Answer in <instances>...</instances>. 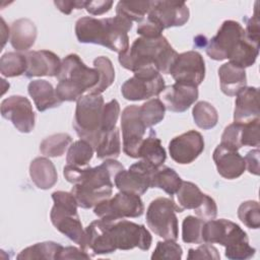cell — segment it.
Listing matches in <instances>:
<instances>
[{
    "mask_svg": "<svg viewBox=\"0 0 260 260\" xmlns=\"http://www.w3.org/2000/svg\"><path fill=\"white\" fill-rule=\"evenodd\" d=\"M151 242V235L143 224L126 219L105 220L100 218L86 226L80 248L94 256L134 248L147 251Z\"/></svg>",
    "mask_w": 260,
    "mask_h": 260,
    "instance_id": "cell-1",
    "label": "cell"
},
{
    "mask_svg": "<svg viewBox=\"0 0 260 260\" xmlns=\"http://www.w3.org/2000/svg\"><path fill=\"white\" fill-rule=\"evenodd\" d=\"M122 170L124 167L121 162L109 158L94 168L82 169L66 165L63 169V176L73 185L70 192L75 197L78 206L88 209L111 197L114 187L113 179Z\"/></svg>",
    "mask_w": 260,
    "mask_h": 260,
    "instance_id": "cell-2",
    "label": "cell"
},
{
    "mask_svg": "<svg viewBox=\"0 0 260 260\" xmlns=\"http://www.w3.org/2000/svg\"><path fill=\"white\" fill-rule=\"evenodd\" d=\"M206 54L215 61L230 62L246 68L252 66L259 54V46L248 41L244 27L235 20H224L217 34L207 42Z\"/></svg>",
    "mask_w": 260,
    "mask_h": 260,
    "instance_id": "cell-3",
    "label": "cell"
},
{
    "mask_svg": "<svg viewBox=\"0 0 260 260\" xmlns=\"http://www.w3.org/2000/svg\"><path fill=\"white\" fill-rule=\"evenodd\" d=\"M131 28L132 21L120 15L106 18L84 16L76 21L75 35L79 43L101 45L120 55L129 49L128 31Z\"/></svg>",
    "mask_w": 260,
    "mask_h": 260,
    "instance_id": "cell-4",
    "label": "cell"
},
{
    "mask_svg": "<svg viewBox=\"0 0 260 260\" xmlns=\"http://www.w3.org/2000/svg\"><path fill=\"white\" fill-rule=\"evenodd\" d=\"M178 55L164 36L158 38L140 37L134 40L125 53L119 55L118 60L122 67L133 73L154 69L160 74H169Z\"/></svg>",
    "mask_w": 260,
    "mask_h": 260,
    "instance_id": "cell-5",
    "label": "cell"
},
{
    "mask_svg": "<svg viewBox=\"0 0 260 260\" xmlns=\"http://www.w3.org/2000/svg\"><path fill=\"white\" fill-rule=\"evenodd\" d=\"M56 93L62 102H77L85 91L91 90L100 80L95 68L87 67L77 54L67 55L61 62Z\"/></svg>",
    "mask_w": 260,
    "mask_h": 260,
    "instance_id": "cell-6",
    "label": "cell"
},
{
    "mask_svg": "<svg viewBox=\"0 0 260 260\" xmlns=\"http://www.w3.org/2000/svg\"><path fill=\"white\" fill-rule=\"evenodd\" d=\"M202 240L203 243L223 246L224 255L231 260H247L256 253V249L249 244L246 232L236 222L224 218L204 221Z\"/></svg>",
    "mask_w": 260,
    "mask_h": 260,
    "instance_id": "cell-7",
    "label": "cell"
},
{
    "mask_svg": "<svg viewBox=\"0 0 260 260\" xmlns=\"http://www.w3.org/2000/svg\"><path fill=\"white\" fill-rule=\"evenodd\" d=\"M104 98L102 94L82 95L76 103L73 128L76 134L96 148L102 138V121L104 112Z\"/></svg>",
    "mask_w": 260,
    "mask_h": 260,
    "instance_id": "cell-8",
    "label": "cell"
},
{
    "mask_svg": "<svg viewBox=\"0 0 260 260\" xmlns=\"http://www.w3.org/2000/svg\"><path fill=\"white\" fill-rule=\"evenodd\" d=\"M54 205L50 212L53 225L69 240L82 245L85 230L77 213V201L71 192L55 191L52 193Z\"/></svg>",
    "mask_w": 260,
    "mask_h": 260,
    "instance_id": "cell-9",
    "label": "cell"
},
{
    "mask_svg": "<svg viewBox=\"0 0 260 260\" xmlns=\"http://www.w3.org/2000/svg\"><path fill=\"white\" fill-rule=\"evenodd\" d=\"M176 212H182L173 199L158 197L146 210V223L150 231L165 240L177 241L179 236Z\"/></svg>",
    "mask_w": 260,
    "mask_h": 260,
    "instance_id": "cell-10",
    "label": "cell"
},
{
    "mask_svg": "<svg viewBox=\"0 0 260 260\" xmlns=\"http://www.w3.org/2000/svg\"><path fill=\"white\" fill-rule=\"evenodd\" d=\"M144 205L140 196L120 191L113 198L106 199L94 206L93 212L105 220H118L126 217H139L143 214Z\"/></svg>",
    "mask_w": 260,
    "mask_h": 260,
    "instance_id": "cell-11",
    "label": "cell"
},
{
    "mask_svg": "<svg viewBox=\"0 0 260 260\" xmlns=\"http://www.w3.org/2000/svg\"><path fill=\"white\" fill-rule=\"evenodd\" d=\"M166 84L161 74L154 69L140 70L121 86V93L128 101H143L161 93Z\"/></svg>",
    "mask_w": 260,
    "mask_h": 260,
    "instance_id": "cell-12",
    "label": "cell"
},
{
    "mask_svg": "<svg viewBox=\"0 0 260 260\" xmlns=\"http://www.w3.org/2000/svg\"><path fill=\"white\" fill-rule=\"evenodd\" d=\"M158 168L145 160H139L129 167L128 170L120 171L114 179L115 186L119 191L143 195L151 188L154 174Z\"/></svg>",
    "mask_w": 260,
    "mask_h": 260,
    "instance_id": "cell-13",
    "label": "cell"
},
{
    "mask_svg": "<svg viewBox=\"0 0 260 260\" xmlns=\"http://www.w3.org/2000/svg\"><path fill=\"white\" fill-rule=\"evenodd\" d=\"M121 128L124 153L129 157L138 158V150L147 129L140 118L138 106L130 105L123 110Z\"/></svg>",
    "mask_w": 260,
    "mask_h": 260,
    "instance_id": "cell-14",
    "label": "cell"
},
{
    "mask_svg": "<svg viewBox=\"0 0 260 260\" xmlns=\"http://www.w3.org/2000/svg\"><path fill=\"white\" fill-rule=\"evenodd\" d=\"M169 74L176 82L188 83L198 87L205 77L204 59L196 51L181 53L173 62Z\"/></svg>",
    "mask_w": 260,
    "mask_h": 260,
    "instance_id": "cell-15",
    "label": "cell"
},
{
    "mask_svg": "<svg viewBox=\"0 0 260 260\" xmlns=\"http://www.w3.org/2000/svg\"><path fill=\"white\" fill-rule=\"evenodd\" d=\"M190 11L185 2L151 1L146 18L162 30L169 27L182 26L188 20Z\"/></svg>",
    "mask_w": 260,
    "mask_h": 260,
    "instance_id": "cell-16",
    "label": "cell"
},
{
    "mask_svg": "<svg viewBox=\"0 0 260 260\" xmlns=\"http://www.w3.org/2000/svg\"><path fill=\"white\" fill-rule=\"evenodd\" d=\"M1 115L9 120L21 133H29L35 128L36 115L29 100L22 95H11L1 103Z\"/></svg>",
    "mask_w": 260,
    "mask_h": 260,
    "instance_id": "cell-17",
    "label": "cell"
},
{
    "mask_svg": "<svg viewBox=\"0 0 260 260\" xmlns=\"http://www.w3.org/2000/svg\"><path fill=\"white\" fill-rule=\"evenodd\" d=\"M203 150V136L195 130H189L176 136L169 143V151L172 159L180 165L193 162Z\"/></svg>",
    "mask_w": 260,
    "mask_h": 260,
    "instance_id": "cell-18",
    "label": "cell"
},
{
    "mask_svg": "<svg viewBox=\"0 0 260 260\" xmlns=\"http://www.w3.org/2000/svg\"><path fill=\"white\" fill-rule=\"evenodd\" d=\"M166 110L175 113H183L188 110L198 99V88L195 85L175 82L166 86L160 93Z\"/></svg>",
    "mask_w": 260,
    "mask_h": 260,
    "instance_id": "cell-19",
    "label": "cell"
},
{
    "mask_svg": "<svg viewBox=\"0 0 260 260\" xmlns=\"http://www.w3.org/2000/svg\"><path fill=\"white\" fill-rule=\"evenodd\" d=\"M26 57V78L38 76H57L61 67L60 58L49 50L27 51L24 53Z\"/></svg>",
    "mask_w": 260,
    "mask_h": 260,
    "instance_id": "cell-20",
    "label": "cell"
},
{
    "mask_svg": "<svg viewBox=\"0 0 260 260\" xmlns=\"http://www.w3.org/2000/svg\"><path fill=\"white\" fill-rule=\"evenodd\" d=\"M212 158L216 166L217 173L224 179H237L241 177L246 170L245 159L238 150L226 147L221 143L214 149Z\"/></svg>",
    "mask_w": 260,
    "mask_h": 260,
    "instance_id": "cell-21",
    "label": "cell"
},
{
    "mask_svg": "<svg viewBox=\"0 0 260 260\" xmlns=\"http://www.w3.org/2000/svg\"><path fill=\"white\" fill-rule=\"evenodd\" d=\"M259 117V90L255 86H246L237 94L234 122L248 123L260 119Z\"/></svg>",
    "mask_w": 260,
    "mask_h": 260,
    "instance_id": "cell-22",
    "label": "cell"
},
{
    "mask_svg": "<svg viewBox=\"0 0 260 260\" xmlns=\"http://www.w3.org/2000/svg\"><path fill=\"white\" fill-rule=\"evenodd\" d=\"M218 77L221 91L229 96L237 95L239 91L247 86L245 68L230 61L218 68Z\"/></svg>",
    "mask_w": 260,
    "mask_h": 260,
    "instance_id": "cell-23",
    "label": "cell"
},
{
    "mask_svg": "<svg viewBox=\"0 0 260 260\" xmlns=\"http://www.w3.org/2000/svg\"><path fill=\"white\" fill-rule=\"evenodd\" d=\"M27 91L32 98L39 112H45L49 109L57 108L63 103L58 98L53 85L45 79H36L30 81L27 85Z\"/></svg>",
    "mask_w": 260,
    "mask_h": 260,
    "instance_id": "cell-24",
    "label": "cell"
},
{
    "mask_svg": "<svg viewBox=\"0 0 260 260\" xmlns=\"http://www.w3.org/2000/svg\"><path fill=\"white\" fill-rule=\"evenodd\" d=\"M37 39V26L28 18H19L10 27V44L17 52L30 49Z\"/></svg>",
    "mask_w": 260,
    "mask_h": 260,
    "instance_id": "cell-25",
    "label": "cell"
},
{
    "mask_svg": "<svg viewBox=\"0 0 260 260\" xmlns=\"http://www.w3.org/2000/svg\"><path fill=\"white\" fill-rule=\"evenodd\" d=\"M29 176L32 183L41 190L52 188L58 181V174L54 164L44 156H39L31 160Z\"/></svg>",
    "mask_w": 260,
    "mask_h": 260,
    "instance_id": "cell-26",
    "label": "cell"
},
{
    "mask_svg": "<svg viewBox=\"0 0 260 260\" xmlns=\"http://www.w3.org/2000/svg\"><path fill=\"white\" fill-rule=\"evenodd\" d=\"M138 157L145 160L155 168H160L167 158V153L161 145L160 139L156 136V133L152 128L149 129L148 136L143 139L139 150Z\"/></svg>",
    "mask_w": 260,
    "mask_h": 260,
    "instance_id": "cell-27",
    "label": "cell"
},
{
    "mask_svg": "<svg viewBox=\"0 0 260 260\" xmlns=\"http://www.w3.org/2000/svg\"><path fill=\"white\" fill-rule=\"evenodd\" d=\"M63 248L62 245L56 242L47 241L42 243H37L23 249L18 255L17 259H46V260H57L59 253Z\"/></svg>",
    "mask_w": 260,
    "mask_h": 260,
    "instance_id": "cell-28",
    "label": "cell"
},
{
    "mask_svg": "<svg viewBox=\"0 0 260 260\" xmlns=\"http://www.w3.org/2000/svg\"><path fill=\"white\" fill-rule=\"evenodd\" d=\"M176 194L178 199L177 205L180 207L182 212L185 209H197L203 202L206 195L201 192L196 184L188 181L182 182L181 187Z\"/></svg>",
    "mask_w": 260,
    "mask_h": 260,
    "instance_id": "cell-29",
    "label": "cell"
},
{
    "mask_svg": "<svg viewBox=\"0 0 260 260\" xmlns=\"http://www.w3.org/2000/svg\"><path fill=\"white\" fill-rule=\"evenodd\" d=\"M182 182L181 177L174 169L161 166L154 174L151 188H159L173 197L180 189Z\"/></svg>",
    "mask_w": 260,
    "mask_h": 260,
    "instance_id": "cell-30",
    "label": "cell"
},
{
    "mask_svg": "<svg viewBox=\"0 0 260 260\" xmlns=\"http://www.w3.org/2000/svg\"><path fill=\"white\" fill-rule=\"evenodd\" d=\"M26 67V57L19 52H7L0 59V73L5 77L24 75Z\"/></svg>",
    "mask_w": 260,
    "mask_h": 260,
    "instance_id": "cell-31",
    "label": "cell"
},
{
    "mask_svg": "<svg viewBox=\"0 0 260 260\" xmlns=\"http://www.w3.org/2000/svg\"><path fill=\"white\" fill-rule=\"evenodd\" d=\"M93 68H95L100 73V80L98 84L89 90L90 94H102L115 79V69L112 61L105 56L96 57L93 60Z\"/></svg>",
    "mask_w": 260,
    "mask_h": 260,
    "instance_id": "cell-32",
    "label": "cell"
},
{
    "mask_svg": "<svg viewBox=\"0 0 260 260\" xmlns=\"http://www.w3.org/2000/svg\"><path fill=\"white\" fill-rule=\"evenodd\" d=\"M192 116L195 124L203 130H209L215 127L218 122L217 110L214 106L205 101L195 104L192 110Z\"/></svg>",
    "mask_w": 260,
    "mask_h": 260,
    "instance_id": "cell-33",
    "label": "cell"
},
{
    "mask_svg": "<svg viewBox=\"0 0 260 260\" xmlns=\"http://www.w3.org/2000/svg\"><path fill=\"white\" fill-rule=\"evenodd\" d=\"M93 152L94 149L89 142L83 139L76 140L68 147L66 162L74 167H85L92 158Z\"/></svg>",
    "mask_w": 260,
    "mask_h": 260,
    "instance_id": "cell-34",
    "label": "cell"
},
{
    "mask_svg": "<svg viewBox=\"0 0 260 260\" xmlns=\"http://www.w3.org/2000/svg\"><path fill=\"white\" fill-rule=\"evenodd\" d=\"M151 1H119L116 15L123 16L130 21L142 22L150 8Z\"/></svg>",
    "mask_w": 260,
    "mask_h": 260,
    "instance_id": "cell-35",
    "label": "cell"
},
{
    "mask_svg": "<svg viewBox=\"0 0 260 260\" xmlns=\"http://www.w3.org/2000/svg\"><path fill=\"white\" fill-rule=\"evenodd\" d=\"M72 142V138L67 133H56L45 138L40 144L42 154L49 157H57L64 154Z\"/></svg>",
    "mask_w": 260,
    "mask_h": 260,
    "instance_id": "cell-36",
    "label": "cell"
},
{
    "mask_svg": "<svg viewBox=\"0 0 260 260\" xmlns=\"http://www.w3.org/2000/svg\"><path fill=\"white\" fill-rule=\"evenodd\" d=\"M94 150L96 153V157L100 159H116L121 152V140L119 129L115 128L113 131L103 136Z\"/></svg>",
    "mask_w": 260,
    "mask_h": 260,
    "instance_id": "cell-37",
    "label": "cell"
},
{
    "mask_svg": "<svg viewBox=\"0 0 260 260\" xmlns=\"http://www.w3.org/2000/svg\"><path fill=\"white\" fill-rule=\"evenodd\" d=\"M166 107L158 99H151L139 107V115L147 128L158 124L165 118Z\"/></svg>",
    "mask_w": 260,
    "mask_h": 260,
    "instance_id": "cell-38",
    "label": "cell"
},
{
    "mask_svg": "<svg viewBox=\"0 0 260 260\" xmlns=\"http://www.w3.org/2000/svg\"><path fill=\"white\" fill-rule=\"evenodd\" d=\"M204 220L198 216L188 215L182 223V240L186 244H202V228Z\"/></svg>",
    "mask_w": 260,
    "mask_h": 260,
    "instance_id": "cell-39",
    "label": "cell"
},
{
    "mask_svg": "<svg viewBox=\"0 0 260 260\" xmlns=\"http://www.w3.org/2000/svg\"><path fill=\"white\" fill-rule=\"evenodd\" d=\"M239 219L249 229L257 230L260 226V207L255 200H247L238 208Z\"/></svg>",
    "mask_w": 260,
    "mask_h": 260,
    "instance_id": "cell-40",
    "label": "cell"
},
{
    "mask_svg": "<svg viewBox=\"0 0 260 260\" xmlns=\"http://www.w3.org/2000/svg\"><path fill=\"white\" fill-rule=\"evenodd\" d=\"M183 255L182 247L173 240H166L165 242H157L156 247L151 255L152 260H180Z\"/></svg>",
    "mask_w": 260,
    "mask_h": 260,
    "instance_id": "cell-41",
    "label": "cell"
},
{
    "mask_svg": "<svg viewBox=\"0 0 260 260\" xmlns=\"http://www.w3.org/2000/svg\"><path fill=\"white\" fill-rule=\"evenodd\" d=\"M120 114V105L117 100H112L105 104L102 121V138L106 134L113 131L116 127ZM101 138V139H102Z\"/></svg>",
    "mask_w": 260,
    "mask_h": 260,
    "instance_id": "cell-42",
    "label": "cell"
},
{
    "mask_svg": "<svg viewBox=\"0 0 260 260\" xmlns=\"http://www.w3.org/2000/svg\"><path fill=\"white\" fill-rule=\"evenodd\" d=\"M259 122L260 119L241 123V145L242 146H256L260 144L259 136Z\"/></svg>",
    "mask_w": 260,
    "mask_h": 260,
    "instance_id": "cell-43",
    "label": "cell"
},
{
    "mask_svg": "<svg viewBox=\"0 0 260 260\" xmlns=\"http://www.w3.org/2000/svg\"><path fill=\"white\" fill-rule=\"evenodd\" d=\"M241 123L234 122L226 126L221 135V144L234 150H239L241 145Z\"/></svg>",
    "mask_w": 260,
    "mask_h": 260,
    "instance_id": "cell-44",
    "label": "cell"
},
{
    "mask_svg": "<svg viewBox=\"0 0 260 260\" xmlns=\"http://www.w3.org/2000/svg\"><path fill=\"white\" fill-rule=\"evenodd\" d=\"M187 259L188 260H192V259L219 260L220 255L214 246H212L211 244L202 243V245H200L197 249H189Z\"/></svg>",
    "mask_w": 260,
    "mask_h": 260,
    "instance_id": "cell-45",
    "label": "cell"
},
{
    "mask_svg": "<svg viewBox=\"0 0 260 260\" xmlns=\"http://www.w3.org/2000/svg\"><path fill=\"white\" fill-rule=\"evenodd\" d=\"M194 211L199 218L206 221V220H210V219H213L216 217L217 206H216L215 201L209 195L206 194L201 205Z\"/></svg>",
    "mask_w": 260,
    "mask_h": 260,
    "instance_id": "cell-46",
    "label": "cell"
},
{
    "mask_svg": "<svg viewBox=\"0 0 260 260\" xmlns=\"http://www.w3.org/2000/svg\"><path fill=\"white\" fill-rule=\"evenodd\" d=\"M257 5H258V2H256V5H255L254 15L247 20L246 28L244 30H245V36L248 39V41L256 46H259L260 28H259V17H258V12H257Z\"/></svg>",
    "mask_w": 260,
    "mask_h": 260,
    "instance_id": "cell-47",
    "label": "cell"
},
{
    "mask_svg": "<svg viewBox=\"0 0 260 260\" xmlns=\"http://www.w3.org/2000/svg\"><path fill=\"white\" fill-rule=\"evenodd\" d=\"M112 6H113V1L98 0V1H86L84 8L91 15H102L110 11Z\"/></svg>",
    "mask_w": 260,
    "mask_h": 260,
    "instance_id": "cell-48",
    "label": "cell"
},
{
    "mask_svg": "<svg viewBox=\"0 0 260 260\" xmlns=\"http://www.w3.org/2000/svg\"><path fill=\"white\" fill-rule=\"evenodd\" d=\"M90 256L87 252L82 250L81 248L78 249L76 247L68 246L63 247L59 253L58 259H90Z\"/></svg>",
    "mask_w": 260,
    "mask_h": 260,
    "instance_id": "cell-49",
    "label": "cell"
},
{
    "mask_svg": "<svg viewBox=\"0 0 260 260\" xmlns=\"http://www.w3.org/2000/svg\"><path fill=\"white\" fill-rule=\"evenodd\" d=\"M259 149L256 148L248 151L244 158L248 172L255 176L259 175Z\"/></svg>",
    "mask_w": 260,
    "mask_h": 260,
    "instance_id": "cell-50",
    "label": "cell"
},
{
    "mask_svg": "<svg viewBox=\"0 0 260 260\" xmlns=\"http://www.w3.org/2000/svg\"><path fill=\"white\" fill-rule=\"evenodd\" d=\"M86 1H54L56 7L64 14H70L73 9H82L85 7Z\"/></svg>",
    "mask_w": 260,
    "mask_h": 260,
    "instance_id": "cell-51",
    "label": "cell"
}]
</instances>
